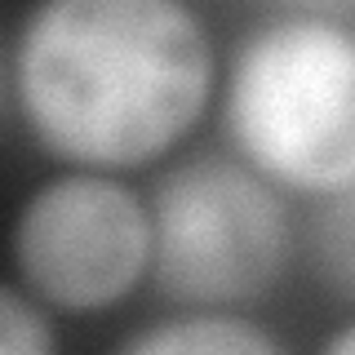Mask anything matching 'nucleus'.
<instances>
[{
	"instance_id": "nucleus-2",
	"label": "nucleus",
	"mask_w": 355,
	"mask_h": 355,
	"mask_svg": "<svg viewBox=\"0 0 355 355\" xmlns=\"http://www.w3.org/2000/svg\"><path fill=\"white\" fill-rule=\"evenodd\" d=\"M222 133L284 196L355 182V0L271 5L222 67Z\"/></svg>"
},
{
	"instance_id": "nucleus-1",
	"label": "nucleus",
	"mask_w": 355,
	"mask_h": 355,
	"mask_svg": "<svg viewBox=\"0 0 355 355\" xmlns=\"http://www.w3.org/2000/svg\"><path fill=\"white\" fill-rule=\"evenodd\" d=\"M218 94V44L182 0H44L5 53L9 116L62 169H151Z\"/></svg>"
},
{
	"instance_id": "nucleus-8",
	"label": "nucleus",
	"mask_w": 355,
	"mask_h": 355,
	"mask_svg": "<svg viewBox=\"0 0 355 355\" xmlns=\"http://www.w3.org/2000/svg\"><path fill=\"white\" fill-rule=\"evenodd\" d=\"M315 355H355V315H351L342 329H333V333H329V342H324V347H320Z\"/></svg>"
},
{
	"instance_id": "nucleus-4",
	"label": "nucleus",
	"mask_w": 355,
	"mask_h": 355,
	"mask_svg": "<svg viewBox=\"0 0 355 355\" xmlns=\"http://www.w3.org/2000/svg\"><path fill=\"white\" fill-rule=\"evenodd\" d=\"M151 196L120 173L58 169L9 227V275L58 315H103L151 284Z\"/></svg>"
},
{
	"instance_id": "nucleus-3",
	"label": "nucleus",
	"mask_w": 355,
	"mask_h": 355,
	"mask_svg": "<svg viewBox=\"0 0 355 355\" xmlns=\"http://www.w3.org/2000/svg\"><path fill=\"white\" fill-rule=\"evenodd\" d=\"M151 284L178 311H249L302 249L293 205L236 151L173 160L151 187Z\"/></svg>"
},
{
	"instance_id": "nucleus-7",
	"label": "nucleus",
	"mask_w": 355,
	"mask_h": 355,
	"mask_svg": "<svg viewBox=\"0 0 355 355\" xmlns=\"http://www.w3.org/2000/svg\"><path fill=\"white\" fill-rule=\"evenodd\" d=\"M58 311L31 297L14 275L0 284V355H58Z\"/></svg>"
},
{
	"instance_id": "nucleus-6",
	"label": "nucleus",
	"mask_w": 355,
	"mask_h": 355,
	"mask_svg": "<svg viewBox=\"0 0 355 355\" xmlns=\"http://www.w3.org/2000/svg\"><path fill=\"white\" fill-rule=\"evenodd\" d=\"M302 253L320 293L355 311V182L324 200H311Z\"/></svg>"
},
{
	"instance_id": "nucleus-5",
	"label": "nucleus",
	"mask_w": 355,
	"mask_h": 355,
	"mask_svg": "<svg viewBox=\"0 0 355 355\" xmlns=\"http://www.w3.org/2000/svg\"><path fill=\"white\" fill-rule=\"evenodd\" d=\"M111 355H293L249 311H178L133 329Z\"/></svg>"
}]
</instances>
